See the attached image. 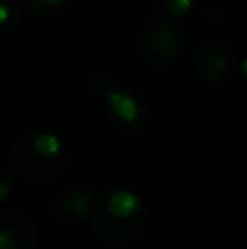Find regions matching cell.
<instances>
[{"mask_svg": "<svg viewBox=\"0 0 247 249\" xmlns=\"http://www.w3.org/2000/svg\"><path fill=\"white\" fill-rule=\"evenodd\" d=\"M90 221L103 241L112 245H125L142 232L144 212L136 195L129 190H116L96 199Z\"/></svg>", "mask_w": 247, "mask_h": 249, "instance_id": "1", "label": "cell"}, {"mask_svg": "<svg viewBox=\"0 0 247 249\" xmlns=\"http://www.w3.org/2000/svg\"><path fill=\"white\" fill-rule=\"evenodd\" d=\"M195 68L201 74V79L210 83H219L228 79L232 70V55L228 51L226 42H221V39L201 42L195 53Z\"/></svg>", "mask_w": 247, "mask_h": 249, "instance_id": "5", "label": "cell"}, {"mask_svg": "<svg viewBox=\"0 0 247 249\" xmlns=\"http://www.w3.org/2000/svg\"><path fill=\"white\" fill-rule=\"evenodd\" d=\"M90 83H92V88L103 96L109 116H112V121L116 123L118 127L131 131V129L140 127V124L144 123V105L136 94H131V92H127V90H121V88H114L107 79L92 77Z\"/></svg>", "mask_w": 247, "mask_h": 249, "instance_id": "3", "label": "cell"}, {"mask_svg": "<svg viewBox=\"0 0 247 249\" xmlns=\"http://www.w3.org/2000/svg\"><path fill=\"white\" fill-rule=\"evenodd\" d=\"M184 44V33L173 26L171 22H156L153 26H149L144 31V35L140 37V57L147 59V64L151 66H162L169 64Z\"/></svg>", "mask_w": 247, "mask_h": 249, "instance_id": "4", "label": "cell"}, {"mask_svg": "<svg viewBox=\"0 0 247 249\" xmlns=\"http://www.w3.org/2000/svg\"><path fill=\"white\" fill-rule=\"evenodd\" d=\"M22 2L29 11L37 13V16H53L68 7L70 0H22Z\"/></svg>", "mask_w": 247, "mask_h": 249, "instance_id": "9", "label": "cell"}, {"mask_svg": "<svg viewBox=\"0 0 247 249\" xmlns=\"http://www.w3.org/2000/svg\"><path fill=\"white\" fill-rule=\"evenodd\" d=\"M96 199L83 188H66L51 201V212L57 221H86L94 210Z\"/></svg>", "mask_w": 247, "mask_h": 249, "instance_id": "6", "label": "cell"}, {"mask_svg": "<svg viewBox=\"0 0 247 249\" xmlns=\"http://www.w3.org/2000/svg\"><path fill=\"white\" fill-rule=\"evenodd\" d=\"M9 190H11V175H9V168L0 164V201L7 199Z\"/></svg>", "mask_w": 247, "mask_h": 249, "instance_id": "11", "label": "cell"}, {"mask_svg": "<svg viewBox=\"0 0 247 249\" xmlns=\"http://www.w3.org/2000/svg\"><path fill=\"white\" fill-rule=\"evenodd\" d=\"M37 241L33 223L20 212H0V249H33Z\"/></svg>", "mask_w": 247, "mask_h": 249, "instance_id": "7", "label": "cell"}, {"mask_svg": "<svg viewBox=\"0 0 247 249\" xmlns=\"http://www.w3.org/2000/svg\"><path fill=\"white\" fill-rule=\"evenodd\" d=\"M243 74H245V77H247V59L243 61Z\"/></svg>", "mask_w": 247, "mask_h": 249, "instance_id": "12", "label": "cell"}, {"mask_svg": "<svg viewBox=\"0 0 247 249\" xmlns=\"http://www.w3.org/2000/svg\"><path fill=\"white\" fill-rule=\"evenodd\" d=\"M193 9V0H160L158 2V13H160V20L164 22H173L179 18L188 16Z\"/></svg>", "mask_w": 247, "mask_h": 249, "instance_id": "8", "label": "cell"}, {"mask_svg": "<svg viewBox=\"0 0 247 249\" xmlns=\"http://www.w3.org/2000/svg\"><path fill=\"white\" fill-rule=\"evenodd\" d=\"M68 151L48 131L22 136L11 149V164L31 181H55L66 173Z\"/></svg>", "mask_w": 247, "mask_h": 249, "instance_id": "2", "label": "cell"}, {"mask_svg": "<svg viewBox=\"0 0 247 249\" xmlns=\"http://www.w3.org/2000/svg\"><path fill=\"white\" fill-rule=\"evenodd\" d=\"M18 20V7L11 0H0V29H7Z\"/></svg>", "mask_w": 247, "mask_h": 249, "instance_id": "10", "label": "cell"}]
</instances>
